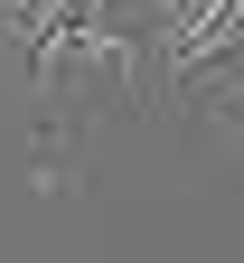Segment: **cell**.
Listing matches in <instances>:
<instances>
[{"label":"cell","mask_w":244,"mask_h":263,"mask_svg":"<svg viewBox=\"0 0 244 263\" xmlns=\"http://www.w3.org/2000/svg\"><path fill=\"white\" fill-rule=\"evenodd\" d=\"M169 10H188V0H141V19H151V28H160V19H169Z\"/></svg>","instance_id":"cell-1"}]
</instances>
